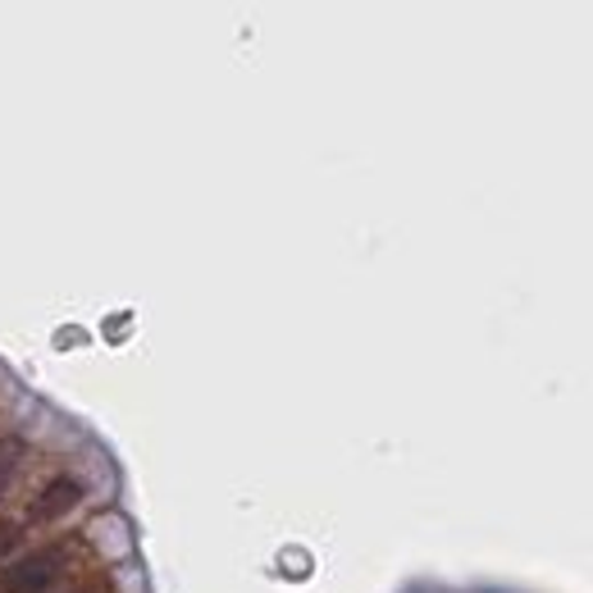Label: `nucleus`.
<instances>
[{"instance_id":"1","label":"nucleus","mask_w":593,"mask_h":593,"mask_svg":"<svg viewBox=\"0 0 593 593\" xmlns=\"http://www.w3.org/2000/svg\"><path fill=\"white\" fill-rule=\"evenodd\" d=\"M56 566H60V557L50 548L19 557V561H10L5 571H0V593H46L50 580H56Z\"/></svg>"},{"instance_id":"2","label":"nucleus","mask_w":593,"mask_h":593,"mask_svg":"<svg viewBox=\"0 0 593 593\" xmlns=\"http://www.w3.org/2000/svg\"><path fill=\"white\" fill-rule=\"evenodd\" d=\"M79 498H83L79 479L60 475V479H50V484L41 488V494H37V502L28 507V515H33V521H60L64 511H73V507H79Z\"/></svg>"},{"instance_id":"3","label":"nucleus","mask_w":593,"mask_h":593,"mask_svg":"<svg viewBox=\"0 0 593 593\" xmlns=\"http://www.w3.org/2000/svg\"><path fill=\"white\" fill-rule=\"evenodd\" d=\"M19 461H23V443L19 438H5V443H0V498H5L10 479L19 475Z\"/></svg>"},{"instance_id":"4","label":"nucleus","mask_w":593,"mask_h":593,"mask_svg":"<svg viewBox=\"0 0 593 593\" xmlns=\"http://www.w3.org/2000/svg\"><path fill=\"white\" fill-rule=\"evenodd\" d=\"M14 548V530L5 525V530H0V553H10Z\"/></svg>"}]
</instances>
